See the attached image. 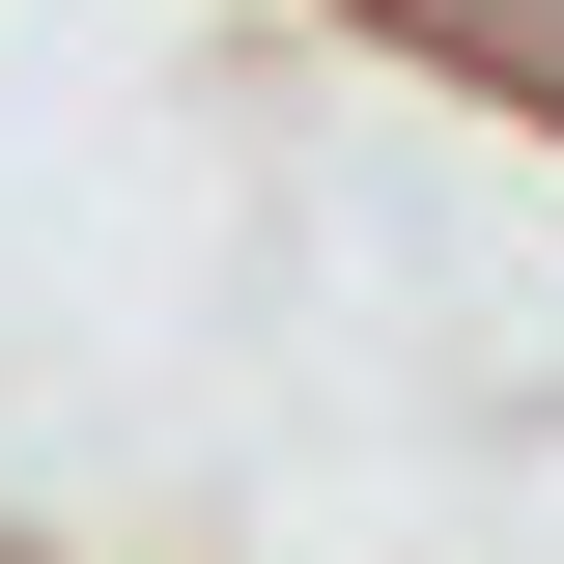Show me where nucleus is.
<instances>
[{
  "label": "nucleus",
  "instance_id": "f257e3e1",
  "mask_svg": "<svg viewBox=\"0 0 564 564\" xmlns=\"http://www.w3.org/2000/svg\"><path fill=\"white\" fill-rule=\"evenodd\" d=\"M0 564H57V536H29V508H0Z\"/></svg>",
  "mask_w": 564,
  "mask_h": 564
}]
</instances>
